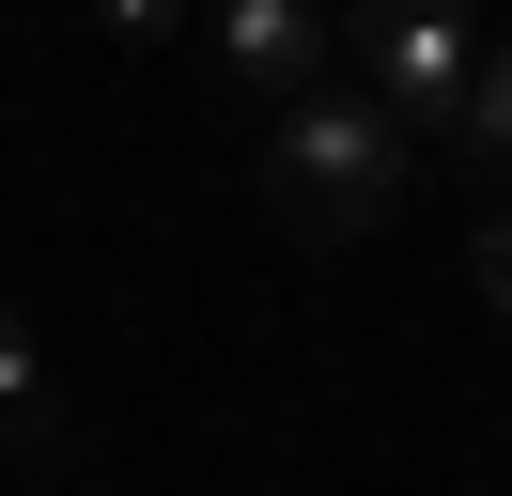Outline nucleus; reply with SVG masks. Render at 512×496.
Wrapping results in <instances>:
<instances>
[{
  "instance_id": "nucleus-1",
  "label": "nucleus",
  "mask_w": 512,
  "mask_h": 496,
  "mask_svg": "<svg viewBox=\"0 0 512 496\" xmlns=\"http://www.w3.org/2000/svg\"><path fill=\"white\" fill-rule=\"evenodd\" d=\"M419 186V140L373 109V93H295V109H264V202H280L295 248H357L388 233Z\"/></svg>"
},
{
  "instance_id": "nucleus-2",
  "label": "nucleus",
  "mask_w": 512,
  "mask_h": 496,
  "mask_svg": "<svg viewBox=\"0 0 512 496\" xmlns=\"http://www.w3.org/2000/svg\"><path fill=\"white\" fill-rule=\"evenodd\" d=\"M357 31H373V109L404 124H466V0H357Z\"/></svg>"
},
{
  "instance_id": "nucleus-3",
  "label": "nucleus",
  "mask_w": 512,
  "mask_h": 496,
  "mask_svg": "<svg viewBox=\"0 0 512 496\" xmlns=\"http://www.w3.org/2000/svg\"><path fill=\"white\" fill-rule=\"evenodd\" d=\"M218 78L249 109H295L326 78V0H218Z\"/></svg>"
},
{
  "instance_id": "nucleus-4",
  "label": "nucleus",
  "mask_w": 512,
  "mask_h": 496,
  "mask_svg": "<svg viewBox=\"0 0 512 496\" xmlns=\"http://www.w3.org/2000/svg\"><path fill=\"white\" fill-rule=\"evenodd\" d=\"M466 155H512V47L497 62H466V124H450Z\"/></svg>"
},
{
  "instance_id": "nucleus-5",
  "label": "nucleus",
  "mask_w": 512,
  "mask_h": 496,
  "mask_svg": "<svg viewBox=\"0 0 512 496\" xmlns=\"http://www.w3.org/2000/svg\"><path fill=\"white\" fill-rule=\"evenodd\" d=\"M32 388H47V357H32V310L0 295V419H32Z\"/></svg>"
},
{
  "instance_id": "nucleus-6",
  "label": "nucleus",
  "mask_w": 512,
  "mask_h": 496,
  "mask_svg": "<svg viewBox=\"0 0 512 496\" xmlns=\"http://www.w3.org/2000/svg\"><path fill=\"white\" fill-rule=\"evenodd\" d=\"M466 264H481V295L512 310V217H481V233H466Z\"/></svg>"
},
{
  "instance_id": "nucleus-7",
  "label": "nucleus",
  "mask_w": 512,
  "mask_h": 496,
  "mask_svg": "<svg viewBox=\"0 0 512 496\" xmlns=\"http://www.w3.org/2000/svg\"><path fill=\"white\" fill-rule=\"evenodd\" d=\"M171 16H187V0H109V31H171Z\"/></svg>"
}]
</instances>
